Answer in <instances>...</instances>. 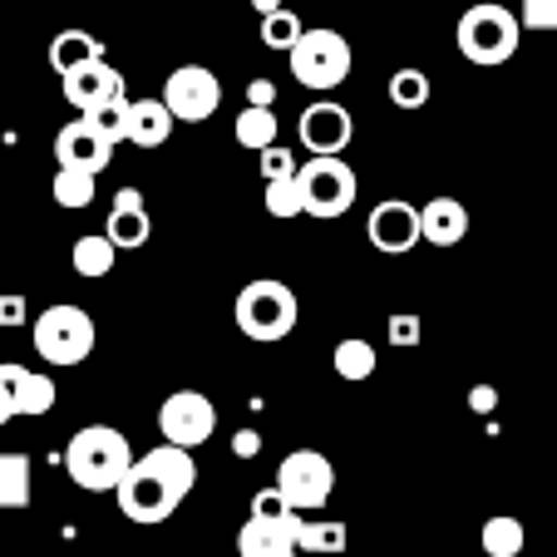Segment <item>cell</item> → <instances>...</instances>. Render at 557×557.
<instances>
[{
    "label": "cell",
    "instance_id": "6da1fadb",
    "mask_svg": "<svg viewBox=\"0 0 557 557\" xmlns=\"http://www.w3.org/2000/svg\"><path fill=\"white\" fill-rule=\"evenodd\" d=\"M198 484V463H193V449L183 444H158V449L138 454L134 469L124 473V484H119V508H124L128 523H169L178 513V504L193 494Z\"/></svg>",
    "mask_w": 557,
    "mask_h": 557
},
{
    "label": "cell",
    "instance_id": "7a4b0ae2",
    "mask_svg": "<svg viewBox=\"0 0 557 557\" xmlns=\"http://www.w3.org/2000/svg\"><path fill=\"white\" fill-rule=\"evenodd\" d=\"M134 459L138 454L124 430H114V424H85V430L70 440V449H64V473H70L85 494H119V484H124V473L134 469Z\"/></svg>",
    "mask_w": 557,
    "mask_h": 557
},
{
    "label": "cell",
    "instance_id": "3957f363",
    "mask_svg": "<svg viewBox=\"0 0 557 557\" xmlns=\"http://www.w3.org/2000/svg\"><path fill=\"white\" fill-rule=\"evenodd\" d=\"M454 45H459V54L469 64L494 70V64H508L518 54V45H523V21H518L508 5L479 0V5H469V11L459 15V25H454Z\"/></svg>",
    "mask_w": 557,
    "mask_h": 557
},
{
    "label": "cell",
    "instance_id": "277c9868",
    "mask_svg": "<svg viewBox=\"0 0 557 557\" xmlns=\"http://www.w3.org/2000/svg\"><path fill=\"white\" fill-rule=\"evenodd\" d=\"M296 315H301V301L286 282L276 276H262V282H247L237 292V306H232V321L247 341L257 346H272V341H286L296 331Z\"/></svg>",
    "mask_w": 557,
    "mask_h": 557
},
{
    "label": "cell",
    "instance_id": "5b68a950",
    "mask_svg": "<svg viewBox=\"0 0 557 557\" xmlns=\"http://www.w3.org/2000/svg\"><path fill=\"white\" fill-rule=\"evenodd\" d=\"M30 341H35V356L50 360V366H79V360L95 356V315L85 311V306H45L40 315H35L30 326Z\"/></svg>",
    "mask_w": 557,
    "mask_h": 557
},
{
    "label": "cell",
    "instance_id": "8992f818",
    "mask_svg": "<svg viewBox=\"0 0 557 557\" xmlns=\"http://www.w3.org/2000/svg\"><path fill=\"white\" fill-rule=\"evenodd\" d=\"M286 64H292V79L301 89H315V95H326V89L346 85L350 74V45L341 30H306L301 40L286 50Z\"/></svg>",
    "mask_w": 557,
    "mask_h": 557
},
{
    "label": "cell",
    "instance_id": "52a82bcc",
    "mask_svg": "<svg viewBox=\"0 0 557 557\" xmlns=\"http://www.w3.org/2000/svg\"><path fill=\"white\" fill-rule=\"evenodd\" d=\"M296 178H301V198H306V218H346L350 208H356V169H350L341 153H311V163H301L296 169Z\"/></svg>",
    "mask_w": 557,
    "mask_h": 557
},
{
    "label": "cell",
    "instance_id": "ba28073f",
    "mask_svg": "<svg viewBox=\"0 0 557 557\" xmlns=\"http://www.w3.org/2000/svg\"><path fill=\"white\" fill-rule=\"evenodd\" d=\"M276 488L296 513H321L336 494V463L321 449H292L276 469Z\"/></svg>",
    "mask_w": 557,
    "mask_h": 557
},
{
    "label": "cell",
    "instance_id": "9c48e42d",
    "mask_svg": "<svg viewBox=\"0 0 557 557\" xmlns=\"http://www.w3.org/2000/svg\"><path fill=\"white\" fill-rule=\"evenodd\" d=\"M158 434L169 444H183V449H202L218 434V405L202 389H173L158 405Z\"/></svg>",
    "mask_w": 557,
    "mask_h": 557
},
{
    "label": "cell",
    "instance_id": "30bf717a",
    "mask_svg": "<svg viewBox=\"0 0 557 557\" xmlns=\"http://www.w3.org/2000/svg\"><path fill=\"white\" fill-rule=\"evenodd\" d=\"M163 104L173 109L178 124H202V119H212L222 109V79L208 64H183L163 85Z\"/></svg>",
    "mask_w": 557,
    "mask_h": 557
},
{
    "label": "cell",
    "instance_id": "8fae6325",
    "mask_svg": "<svg viewBox=\"0 0 557 557\" xmlns=\"http://www.w3.org/2000/svg\"><path fill=\"white\" fill-rule=\"evenodd\" d=\"M366 237H370V247H375V252H385V257L414 252V247L424 243L420 208H414V202H400V198L375 202V212H370V222H366Z\"/></svg>",
    "mask_w": 557,
    "mask_h": 557
},
{
    "label": "cell",
    "instance_id": "7c38bea8",
    "mask_svg": "<svg viewBox=\"0 0 557 557\" xmlns=\"http://www.w3.org/2000/svg\"><path fill=\"white\" fill-rule=\"evenodd\" d=\"M296 134H301V144L311 148V153H346L356 124H350V109L346 104H336V99H315L311 109H301Z\"/></svg>",
    "mask_w": 557,
    "mask_h": 557
},
{
    "label": "cell",
    "instance_id": "4fadbf2b",
    "mask_svg": "<svg viewBox=\"0 0 557 557\" xmlns=\"http://www.w3.org/2000/svg\"><path fill=\"white\" fill-rule=\"evenodd\" d=\"M109 158H114V144H109L104 134H99L95 124H89L85 114L74 119V124H64L60 134H54V163L60 169H89V173H104Z\"/></svg>",
    "mask_w": 557,
    "mask_h": 557
},
{
    "label": "cell",
    "instance_id": "5bb4252c",
    "mask_svg": "<svg viewBox=\"0 0 557 557\" xmlns=\"http://www.w3.org/2000/svg\"><path fill=\"white\" fill-rule=\"evenodd\" d=\"M296 533H301V513H282V518H247L237 533V553L243 557H286L296 553Z\"/></svg>",
    "mask_w": 557,
    "mask_h": 557
},
{
    "label": "cell",
    "instance_id": "9a60e30c",
    "mask_svg": "<svg viewBox=\"0 0 557 557\" xmlns=\"http://www.w3.org/2000/svg\"><path fill=\"white\" fill-rule=\"evenodd\" d=\"M119 89H124V74H119L114 64L104 60V54L64 74V99H70V104L79 109V114H89V109L104 104V99H114Z\"/></svg>",
    "mask_w": 557,
    "mask_h": 557
},
{
    "label": "cell",
    "instance_id": "2e32d148",
    "mask_svg": "<svg viewBox=\"0 0 557 557\" xmlns=\"http://www.w3.org/2000/svg\"><path fill=\"white\" fill-rule=\"evenodd\" d=\"M104 232H109V243H114L119 252H134V247H144L148 232H153V218H148V208H144V193H138V188H119L114 193V208H109Z\"/></svg>",
    "mask_w": 557,
    "mask_h": 557
},
{
    "label": "cell",
    "instance_id": "e0dca14e",
    "mask_svg": "<svg viewBox=\"0 0 557 557\" xmlns=\"http://www.w3.org/2000/svg\"><path fill=\"white\" fill-rule=\"evenodd\" d=\"M420 232L434 247H459L463 232H469V208L459 198H430L420 208Z\"/></svg>",
    "mask_w": 557,
    "mask_h": 557
},
{
    "label": "cell",
    "instance_id": "ac0fdd59",
    "mask_svg": "<svg viewBox=\"0 0 557 557\" xmlns=\"http://www.w3.org/2000/svg\"><path fill=\"white\" fill-rule=\"evenodd\" d=\"M173 109L163 104V99H134L128 104V138L124 144H134V148H163L173 138Z\"/></svg>",
    "mask_w": 557,
    "mask_h": 557
},
{
    "label": "cell",
    "instance_id": "d6986e66",
    "mask_svg": "<svg viewBox=\"0 0 557 557\" xmlns=\"http://www.w3.org/2000/svg\"><path fill=\"white\" fill-rule=\"evenodd\" d=\"M350 543L341 518H306L301 513V533H296V553L301 557H341Z\"/></svg>",
    "mask_w": 557,
    "mask_h": 557
},
{
    "label": "cell",
    "instance_id": "ffe728a7",
    "mask_svg": "<svg viewBox=\"0 0 557 557\" xmlns=\"http://www.w3.org/2000/svg\"><path fill=\"white\" fill-rule=\"evenodd\" d=\"M99 54H104V45H99L89 30H60V35L50 40V70L64 79L70 70H79V64L99 60Z\"/></svg>",
    "mask_w": 557,
    "mask_h": 557
},
{
    "label": "cell",
    "instance_id": "44dd1931",
    "mask_svg": "<svg viewBox=\"0 0 557 557\" xmlns=\"http://www.w3.org/2000/svg\"><path fill=\"white\" fill-rule=\"evenodd\" d=\"M114 257H119V247L109 243V232H95V237H79V243H74L70 262L85 282H99V276L114 272Z\"/></svg>",
    "mask_w": 557,
    "mask_h": 557
},
{
    "label": "cell",
    "instance_id": "7402d4cb",
    "mask_svg": "<svg viewBox=\"0 0 557 557\" xmlns=\"http://www.w3.org/2000/svg\"><path fill=\"white\" fill-rule=\"evenodd\" d=\"M331 366H336V375L341 380H370L375 375V366H380V356H375V346H370L366 336H346V341H336V350H331Z\"/></svg>",
    "mask_w": 557,
    "mask_h": 557
},
{
    "label": "cell",
    "instance_id": "603a6c76",
    "mask_svg": "<svg viewBox=\"0 0 557 557\" xmlns=\"http://www.w3.org/2000/svg\"><path fill=\"white\" fill-rule=\"evenodd\" d=\"M25 504H30V459L0 449V508H25Z\"/></svg>",
    "mask_w": 557,
    "mask_h": 557
},
{
    "label": "cell",
    "instance_id": "cb8c5ba5",
    "mask_svg": "<svg viewBox=\"0 0 557 557\" xmlns=\"http://www.w3.org/2000/svg\"><path fill=\"white\" fill-rule=\"evenodd\" d=\"M95 188H99V173H89V169H60L54 173V183H50L54 202L70 208V212L89 208V202H95Z\"/></svg>",
    "mask_w": 557,
    "mask_h": 557
},
{
    "label": "cell",
    "instance_id": "d4e9b609",
    "mask_svg": "<svg viewBox=\"0 0 557 557\" xmlns=\"http://www.w3.org/2000/svg\"><path fill=\"white\" fill-rule=\"evenodd\" d=\"M237 144L252 148V153L272 148V144H276V109H267V104H247L243 114H237Z\"/></svg>",
    "mask_w": 557,
    "mask_h": 557
},
{
    "label": "cell",
    "instance_id": "484cf974",
    "mask_svg": "<svg viewBox=\"0 0 557 557\" xmlns=\"http://www.w3.org/2000/svg\"><path fill=\"white\" fill-rule=\"evenodd\" d=\"M479 543H484V553L488 557H518L523 553V543H528V528L518 523V518H488L484 523V533H479Z\"/></svg>",
    "mask_w": 557,
    "mask_h": 557
},
{
    "label": "cell",
    "instance_id": "4316f807",
    "mask_svg": "<svg viewBox=\"0 0 557 557\" xmlns=\"http://www.w3.org/2000/svg\"><path fill=\"white\" fill-rule=\"evenodd\" d=\"M389 104L395 109H424L430 104V74L405 64V70L389 74Z\"/></svg>",
    "mask_w": 557,
    "mask_h": 557
},
{
    "label": "cell",
    "instance_id": "83f0119b",
    "mask_svg": "<svg viewBox=\"0 0 557 557\" xmlns=\"http://www.w3.org/2000/svg\"><path fill=\"white\" fill-rule=\"evenodd\" d=\"M267 212L276 222L286 218H306V198H301V178L286 173V178H267Z\"/></svg>",
    "mask_w": 557,
    "mask_h": 557
},
{
    "label": "cell",
    "instance_id": "f1b7e54d",
    "mask_svg": "<svg viewBox=\"0 0 557 557\" xmlns=\"http://www.w3.org/2000/svg\"><path fill=\"white\" fill-rule=\"evenodd\" d=\"M128 104H134V99H128L124 89H119L114 99H104V104H95L85 119L99 128V134L109 138V144H124V138H128Z\"/></svg>",
    "mask_w": 557,
    "mask_h": 557
},
{
    "label": "cell",
    "instance_id": "f546056e",
    "mask_svg": "<svg viewBox=\"0 0 557 557\" xmlns=\"http://www.w3.org/2000/svg\"><path fill=\"white\" fill-rule=\"evenodd\" d=\"M301 35H306V25L296 21L286 5H282V11H272V15H262V45H267V50H282L286 54L296 40H301Z\"/></svg>",
    "mask_w": 557,
    "mask_h": 557
},
{
    "label": "cell",
    "instance_id": "4dcf8cb0",
    "mask_svg": "<svg viewBox=\"0 0 557 557\" xmlns=\"http://www.w3.org/2000/svg\"><path fill=\"white\" fill-rule=\"evenodd\" d=\"M54 410V380L40 370H25L21 380V414H50Z\"/></svg>",
    "mask_w": 557,
    "mask_h": 557
},
{
    "label": "cell",
    "instance_id": "1f68e13d",
    "mask_svg": "<svg viewBox=\"0 0 557 557\" xmlns=\"http://www.w3.org/2000/svg\"><path fill=\"white\" fill-rule=\"evenodd\" d=\"M385 336H389V346H420V341H424V321L414 311H400V315H389Z\"/></svg>",
    "mask_w": 557,
    "mask_h": 557
},
{
    "label": "cell",
    "instance_id": "d6a6232c",
    "mask_svg": "<svg viewBox=\"0 0 557 557\" xmlns=\"http://www.w3.org/2000/svg\"><path fill=\"white\" fill-rule=\"evenodd\" d=\"M518 21H523V30H557V0H523Z\"/></svg>",
    "mask_w": 557,
    "mask_h": 557
},
{
    "label": "cell",
    "instance_id": "836d02e7",
    "mask_svg": "<svg viewBox=\"0 0 557 557\" xmlns=\"http://www.w3.org/2000/svg\"><path fill=\"white\" fill-rule=\"evenodd\" d=\"M252 513L257 518H282V513H296V508L292 504H286V498H282V488H257V498H252Z\"/></svg>",
    "mask_w": 557,
    "mask_h": 557
},
{
    "label": "cell",
    "instance_id": "e575fe53",
    "mask_svg": "<svg viewBox=\"0 0 557 557\" xmlns=\"http://www.w3.org/2000/svg\"><path fill=\"white\" fill-rule=\"evenodd\" d=\"M286 173H296L292 153H286V148H282V144L262 148V178H286Z\"/></svg>",
    "mask_w": 557,
    "mask_h": 557
},
{
    "label": "cell",
    "instance_id": "d590c367",
    "mask_svg": "<svg viewBox=\"0 0 557 557\" xmlns=\"http://www.w3.org/2000/svg\"><path fill=\"white\" fill-rule=\"evenodd\" d=\"M25 321H30V306H25V296H15V292L0 296V326L11 331V326H25Z\"/></svg>",
    "mask_w": 557,
    "mask_h": 557
},
{
    "label": "cell",
    "instance_id": "8d00e7d4",
    "mask_svg": "<svg viewBox=\"0 0 557 557\" xmlns=\"http://www.w3.org/2000/svg\"><path fill=\"white\" fill-rule=\"evenodd\" d=\"M232 454H237V459H257V454H262V434H257V430H237V434H232Z\"/></svg>",
    "mask_w": 557,
    "mask_h": 557
},
{
    "label": "cell",
    "instance_id": "74e56055",
    "mask_svg": "<svg viewBox=\"0 0 557 557\" xmlns=\"http://www.w3.org/2000/svg\"><path fill=\"white\" fill-rule=\"evenodd\" d=\"M494 405H498V389L494 385H473L469 389V410L473 414H494Z\"/></svg>",
    "mask_w": 557,
    "mask_h": 557
},
{
    "label": "cell",
    "instance_id": "f35d334b",
    "mask_svg": "<svg viewBox=\"0 0 557 557\" xmlns=\"http://www.w3.org/2000/svg\"><path fill=\"white\" fill-rule=\"evenodd\" d=\"M272 99H276L272 79H252V85H247V104H267V109H272Z\"/></svg>",
    "mask_w": 557,
    "mask_h": 557
},
{
    "label": "cell",
    "instance_id": "ab89813d",
    "mask_svg": "<svg viewBox=\"0 0 557 557\" xmlns=\"http://www.w3.org/2000/svg\"><path fill=\"white\" fill-rule=\"evenodd\" d=\"M15 420V405H11V395L0 389V424H11Z\"/></svg>",
    "mask_w": 557,
    "mask_h": 557
},
{
    "label": "cell",
    "instance_id": "60d3db41",
    "mask_svg": "<svg viewBox=\"0 0 557 557\" xmlns=\"http://www.w3.org/2000/svg\"><path fill=\"white\" fill-rule=\"evenodd\" d=\"M252 11L257 15H272V11H282V0H252Z\"/></svg>",
    "mask_w": 557,
    "mask_h": 557
},
{
    "label": "cell",
    "instance_id": "b9f144b4",
    "mask_svg": "<svg viewBox=\"0 0 557 557\" xmlns=\"http://www.w3.org/2000/svg\"><path fill=\"white\" fill-rule=\"evenodd\" d=\"M286 557H301V553H286Z\"/></svg>",
    "mask_w": 557,
    "mask_h": 557
},
{
    "label": "cell",
    "instance_id": "7bdbcfd3",
    "mask_svg": "<svg viewBox=\"0 0 557 557\" xmlns=\"http://www.w3.org/2000/svg\"><path fill=\"white\" fill-rule=\"evenodd\" d=\"M518 557H528V553H518Z\"/></svg>",
    "mask_w": 557,
    "mask_h": 557
}]
</instances>
